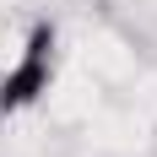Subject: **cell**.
<instances>
[{
	"label": "cell",
	"instance_id": "1",
	"mask_svg": "<svg viewBox=\"0 0 157 157\" xmlns=\"http://www.w3.org/2000/svg\"><path fill=\"white\" fill-rule=\"evenodd\" d=\"M54 71H60V33H54V22H33L27 38H22V49L0 71V114L33 109L54 87Z\"/></svg>",
	"mask_w": 157,
	"mask_h": 157
}]
</instances>
